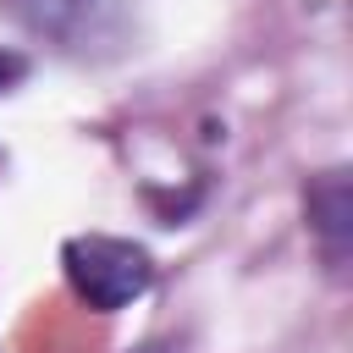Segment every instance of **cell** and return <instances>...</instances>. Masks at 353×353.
I'll return each mask as SVG.
<instances>
[{
    "instance_id": "3",
    "label": "cell",
    "mask_w": 353,
    "mask_h": 353,
    "mask_svg": "<svg viewBox=\"0 0 353 353\" xmlns=\"http://www.w3.org/2000/svg\"><path fill=\"white\" fill-rule=\"evenodd\" d=\"M309 232L325 254L331 270L347 265V232H353V199H347V171H320L309 182Z\"/></svg>"
},
{
    "instance_id": "1",
    "label": "cell",
    "mask_w": 353,
    "mask_h": 353,
    "mask_svg": "<svg viewBox=\"0 0 353 353\" xmlns=\"http://www.w3.org/2000/svg\"><path fill=\"white\" fill-rule=\"evenodd\" d=\"M61 270L66 287L83 309L116 314L127 303H138L154 287V259L143 243L132 237H110V232H77L61 243Z\"/></svg>"
},
{
    "instance_id": "4",
    "label": "cell",
    "mask_w": 353,
    "mask_h": 353,
    "mask_svg": "<svg viewBox=\"0 0 353 353\" xmlns=\"http://www.w3.org/2000/svg\"><path fill=\"white\" fill-rule=\"evenodd\" d=\"M28 77V55H17V50H0V94L6 88H17Z\"/></svg>"
},
{
    "instance_id": "2",
    "label": "cell",
    "mask_w": 353,
    "mask_h": 353,
    "mask_svg": "<svg viewBox=\"0 0 353 353\" xmlns=\"http://www.w3.org/2000/svg\"><path fill=\"white\" fill-rule=\"evenodd\" d=\"M0 11L33 39H50L55 50L88 55L99 44H116L127 0H0Z\"/></svg>"
}]
</instances>
